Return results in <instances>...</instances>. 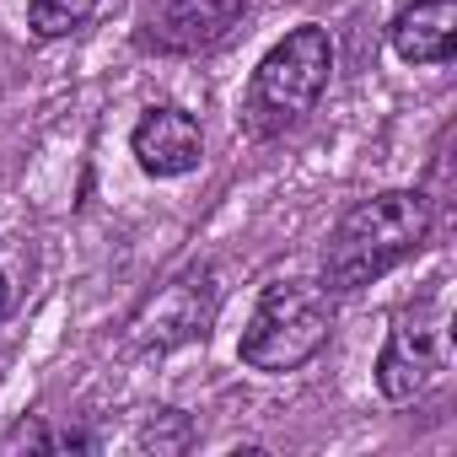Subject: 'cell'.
Here are the masks:
<instances>
[{
  "label": "cell",
  "mask_w": 457,
  "mask_h": 457,
  "mask_svg": "<svg viewBox=\"0 0 457 457\" xmlns=\"http://www.w3.org/2000/svg\"><path fill=\"white\" fill-rule=\"evenodd\" d=\"M129 151L151 178H188L199 167V156H204V135H199L194 113L162 103V108L140 113V124L129 129Z\"/></svg>",
  "instance_id": "cell-7"
},
{
  "label": "cell",
  "mask_w": 457,
  "mask_h": 457,
  "mask_svg": "<svg viewBox=\"0 0 457 457\" xmlns=\"http://www.w3.org/2000/svg\"><path fill=\"white\" fill-rule=\"evenodd\" d=\"M215 318V275L210 264H188L183 275H172L167 286H156L135 318H129V350L140 355H162L178 350L188 339H204Z\"/></svg>",
  "instance_id": "cell-4"
},
{
  "label": "cell",
  "mask_w": 457,
  "mask_h": 457,
  "mask_svg": "<svg viewBox=\"0 0 457 457\" xmlns=\"http://www.w3.org/2000/svg\"><path fill=\"white\" fill-rule=\"evenodd\" d=\"M387 44L403 65H446L457 49V0H414L387 28Z\"/></svg>",
  "instance_id": "cell-8"
},
{
  "label": "cell",
  "mask_w": 457,
  "mask_h": 457,
  "mask_svg": "<svg viewBox=\"0 0 457 457\" xmlns=\"http://www.w3.org/2000/svg\"><path fill=\"white\" fill-rule=\"evenodd\" d=\"M6 307H12V286H6V275H0V318H6Z\"/></svg>",
  "instance_id": "cell-12"
},
{
  "label": "cell",
  "mask_w": 457,
  "mask_h": 457,
  "mask_svg": "<svg viewBox=\"0 0 457 457\" xmlns=\"http://www.w3.org/2000/svg\"><path fill=\"white\" fill-rule=\"evenodd\" d=\"M248 12L253 0H151L140 12L135 44L145 54H204L232 38Z\"/></svg>",
  "instance_id": "cell-6"
},
{
  "label": "cell",
  "mask_w": 457,
  "mask_h": 457,
  "mask_svg": "<svg viewBox=\"0 0 457 457\" xmlns=\"http://www.w3.org/2000/svg\"><path fill=\"white\" fill-rule=\"evenodd\" d=\"M328 339H334V296L307 280H275V286H264V296L237 339V361L248 371L286 377V371L307 366Z\"/></svg>",
  "instance_id": "cell-3"
},
{
  "label": "cell",
  "mask_w": 457,
  "mask_h": 457,
  "mask_svg": "<svg viewBox=\"0 0 457 457\" xmlns=\"http://www.w3.org/2000/svg\"><path fill=\"white\" fill-rule=\"evenodd\" d=\"M188 441H194V425H188L183 409H151L145 425H140V436H135L140 452H183Z\"/></svg>",
  "instance_id": "cell-10"
},
{
  "label": "cell",
  "mask_w": 457,
  "mask_h": 457,
  "mask_svg": "<svg viewBox=\"0 0 457 457\" xmlns=\"http://www.w3.org/2000/svg\"><path fill=\"white\" fill-rule=\"evenodd\" d=\"M436 232V210L420 188H387L371 194L361 204H350L334 226V237L323 243V264H318V286L328 296H350L377 286L387 270H398L403 259H414Z\"/></svg>",
  "instance_id": "cell-1"
},
{
  "label": "cell",
  "mask_w": 457,
  "mask_h": 457,
  "mask_svg": "<svg viewBox=\"0 0 457 457\" xmlns=\"http://www.w3.org/2000/svg\"><path fill=\"white\" fill-rule=\"evenodd\" d=\"M441 371H446V318H441V307L398 312L387 339H382V355H377V393L387 403H414Z\"/></svg>",
  "instance_id": "cell-5"
},
{
  "label": "cell",
  "mask_w": 457,
  "mask_h": 457,
  "mask_svg": "<svg viewBox=\"0 0 457 457\" xmlns=\"http://www.w3.org/2000/svg\"><path fill=\"white\" fill-rule=\"evenodd\" d=\"M328 76H334V38L323 28H291L259 60V71L243 92V129L253 140H275V135L296 129L328 92Z\"/></svg>",
  "instance_id": "cell-2"
},
{
  "label": "cell",
  "mask_w": 457,
  "mask_h": 457,
  "mask_svg": "<svg viewBox=\"0 0 457 457\" xmlns=\"http://www.w3.org/2000/svg\"><path fill=\"white\" fill-rule=\"evenodd\" d=\"M97 12V0H33L28 6V28L33 38H71L76 28H87Z\"/></svg>",
  "instance_id": "cell-9"
},
{
  "label": "cell",
  "mask_w": 457,
  "mask_h": 457,
  "mask_svg": "<svg viewBox=\"0 0 457 457\" xmlns=\"http://www.w3.org/2000/svg\"><path fill=\"white\" fill-rule=\"evenodd\" d=\"M0 452H54V430L44 420H17L12 430H0Z\"/></svg>",
  "instance_id": "cell-11"
}]
</instances>
